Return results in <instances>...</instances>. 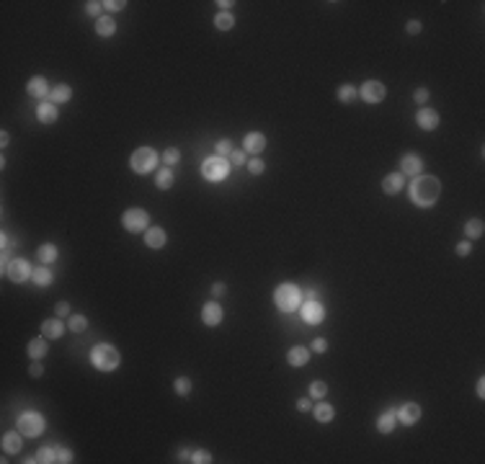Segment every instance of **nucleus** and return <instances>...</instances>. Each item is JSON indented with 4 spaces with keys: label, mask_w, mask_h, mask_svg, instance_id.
I'll return each mask as SVG.
<instances>
[{
    "label": "nucleus",
    "mask_w": 485,
    "mask_h": 464,
    "mask_svg": "<svg viewBox=\"0 0 485 464\" xmlns=\"http://www.w3.org/2000/svg\"><path fill=\"white\" fill-rule=\"evenodd\" d=\"M441 194V183L434 176H418L411 186V199L418 207H434Z\"/></svg>",
    "instance_id": "f257e3e1"
},
{
    "label": "nucleus",
    "mask_w": 485,
    "mask_h": 464,
    "mask_svg": "<svg viewBox=\"0 0 485 464\" xmlns=\"http://www.w3.org/2000/svg\"><path fill=\"white\" fill-rule=\"evenodd\" d=\"M91 364L98 369V371H114L119 364H122V356L114 345L108 343H101V345H93L91 351Z\"/></svg>",
    "instance_id": "f03ea898"
},
{
    "label": "nucleus",
    "mask_w": 485,
    "mask_h": 464,
    "mask_svg": "<svg viewBox=\"0 0 485 464\" xmlns=\"http://www.w3.org/2000/svg\"><path fill=\"white\" fill-rule=\"evenodd\" d=\"M300 299H302V294H300V289H297L294 284H279L276 292H274V302H276V307H279L281 312L297 310Z\"/></svg>",
    "instance_id": "7ed1b4c3"
},
{
    "label": "nucleus",
    "mask_w": 485,
    "mask_h": 464,
    "mask_svg": "<svg viewBox=\"0 0 485 464\" xmlns=\"http://www.w3.org/2000/svg\"><path fill=\"white\" fill-rule=\"evenodd\" d=\"M129 165H132V170H134V173L145 176V173L155 170V165H158V155H155V150H150V147H139V150H134V152H132Z\"/></svg>",
    "instance_id": "20e7f679"
},
{
    "label": "nucleus",
    "mask_w": 485,
    "mask_h": 464,
    "mask_svg": "<svg viewBox=\"0 0 485 464\" xmlns=\"http://www.w3.org/2000/svg\"><path fill=\"white\" fill-rule=\"evenodd\" d=\"M202 173H204V178H207V181H225V178H227V173H230V160H227V158H219V155L207 158V160L202 163Z\"/></svg>",
    "instance_id": "39448f33"
},
{
    "label": "nucleus",
    "mask_w": 485,
    "mask_h": 464,
    "mask_svg": "<svg viewBox=\"0 0 485 464\" xmlns=\"http://www.w3.org/2000/svg\"><path fill=\"white\" fill-rule=\"evenodd\" d=\"M122 224L127 232H145L150 227V214L145 209H127L122 214Z\"/></svg>",
    "instance_id": "423d86ee"
},
{
    "label": "nucleus",
    "mask_w": 485,
    "mask_h": 464,
    "mask_svg": "<svg viewBox=\"0 0 485 464\" xmlns=\"http://www.w3.org/2000/svg\"><path fill=\"white\" fill-rule=\"evenodd\" d=\"M3 271H6V276L11 279V281H26L28 276H34V271H31V266H28V260H23V258H13V260H8V266H3Z\"/></svg>",
    "instance_id": "0eeeda50"
},
{
    "label": "nucleus",
    "mask_w": 485,
    "mask_h": 464,
    "mask_svg": "<svg viewBox=\"0 0 485 464\" xmlns=\"http://www.w3.org/2000/svg\"><path fill=\"white\" fill-rule=\"evenodd\" d=\"M18 431L23 433V436H39V433L44 431V418L39 413H23L18 418Z\"/></svg>",
    "instance_id": "6e6552de"
},
{
    "label": "nucleus",
    "mask_w": 485,
    "mask_h": 464,
    "mask_svg": "<svg viewBox=\"0 0 485 464\" xmlns=\"http://www.w3.org/2000/svg\"><path fill=\"white\" fill-rule=\"evenodd\" d=\"M385 93H387V88H385L380 80H366V83L361 85V91H359V96H361L366 103H380V101L385 98Z\"/></svg>",
    "instance_id": "1a4fd4ad"
},
{
    "label": "nucleus",
    "mask_w": 485,
    "mask_h": 464,
    "mask_svg": "<svg viewBox=\"0 0 485 464\" xmlns=\"http://www.w3.org/2000/svg\"><path fill=\"white\" fill-rule=\"evenodd\" d=\"M395 418L400 423H405V426H416L418 418H421V408L416 402H405V405H400V408L395 410Z\"/></svg>",
    "instance_id": "9d476101"
},
{
    "label": "nucleus",
    "mask_w": 485,
    "mask_h": 464,
    "mask_svg": "<svg viewBox=\"0 0 485 464\" xmlns=\"http://www.w3.org/2000/svg\"><path fill=\"white\" fill-rule=\"evenodd\" d=\"M323 317H325V310H323V304H320V302H315V299H310V302L302 307V320H305V323H310V325L323 323Z\"/></svg>",
    "instance_id": "9b49d317"
},
{
    "label": "nucleus",
    "mask_w": 485,
    "mask_h": 464,
    "mask_svg": "<svg viewBox=\"0 0 485 464\" xmlns=\"http://www.w3.org/2000/svg\"><path fill=\"white\" fill-rule=\"evenodd\" d=\"M416 124H418L421 129H426V132H431V129L439 127V113H436L434 108H418V113H416Z\"/></svg>",
    "instance_id": "f8f14e48"
},
{
    "label": "nucleus",
    "mask_w": 485,
    "mask_h": 464,
    "mask_svg": "<svg viewBox=\"0 0 485 464\" xmlns=\"http://www.w3.org/2000/svg\"><path fill=\"white\" fill-rule=\"evenodd\" d=\"M222 317H225V312H222V307L217 304V302H207L204 307H202V320L207 323V325H219L222 323Z\"/></svg>",
    "instance_id": "ddd939ff"
},
{
    "label": "nucleus",
    "mask_w": 485,
    "mask_h": 464,
    "mask_svg": "<svg viewBox=\"0 0 485 464\" xmlns=\"http://www.w3.org/2000/svg\"><path fill=\"white\" fill-rule=\"evenodd\" d=\"M421 170H423V160L418 155H405L400 160V173L403 176H418Z\"/></svg>",
    "instance_id": "4468645a"
},
{
    "label": "nucleus",
    "mask_w": 485,
    "mask_h": 464,
    "mask_svg": "<svg viewBox=\"0 0 485 464\" xmlns=\"http://www.w3.org/2000/svg\"><path fill=\"white\" fill-rule=\"evenodd\" d=\"M403 186H405V176H403V173H390V176H385V181H382L385 194H400Z\"/></svg>",
    "instance_id": "2eb2a0df"
},
{
    "label": "nucleus",
    "mask_w": 485,
    "mask_h": 464,
    "mask_svg": "<svg viewBox=\"0 0 485 464\" xmlns=\"http://www.w3.org/2000/svg\"><path fill=\"white\" fill-rule=\"evenodd\" d=\"M245 152H250V155H258L264 147H266V137L264 134H258V132H250V134H245Z\"/></svg>",
    "instance_id": "dca6fc26"
},
{
    "label": "nucleus",
    "mask_w": 485,
    "mask_h": 464,
    "mask_svg": "<svg viewBox=\"0 0 485 464\" xmlns=\"http://www.w3.org/2000/svg\"><path fill=\"white\" fill-rule=\"evenodd\" d=\"M26 91H28V96H34V98H44V96L52 93L44 78H31V80L26 83Z\"/></svg>",
    "instance_id": "f3484780"
},
{
    "label": "nucleus",
    "mask_w": 485,
    "mask_h": 464,
    "mask_svg": "<svg viewBox=\"0 0 485 464\" xmlns=\"http://www.w3.org/2000/svg\"><path fill=\"white\" fill-rule=\"evenodd\" d=\"M165 229H160V227H147L145 229V243H147V248H163L165 245Z\"/></svg>",
    "instance_id": "a211bd4d"
},
{
    "label": "nucleus",
    "mask_w": 485,
    "mask_h": 464,
    "mask_svg": "<svg viewBox=\"0 0 485 464\" xmlns=\"http://www.w3.org/2000/svg\"><path fill=\"white\" fill-rule=\"evenodd\" d=\"M62 333H65V325L60 323V317L42 323V335H44V338H60Z\"/></svg>",
    "instance_id": "6ab92c4d"
},
{
    "label": "nucleus",
    "mask_w": 485,
    "mask_h": 464,
    "mask_svg": "<svg viewBox=\"0 0 485 464\" xmlns=\"http://www.w3.org/2000/svg\"><path fill=\"white\" fill-rule=\"evenodd\" d=\"M21 436H23V433L18 431H11V433H6V436H3V449L8 451V454H18L21 451V446H23V441H21Z\"/></svg>",
    "instance_id": "aec40b11"
},
{
    "label": "nucleus",
    "mask_w": 485,
    "mask_h": 464,
    "mask_svg": "<svg viewBox=\"0 0 485 464\" xmlns=\"http://www.w3.org/2000/svg\"><path fill=\"white\" fill-rule=\"evenodd\" d=\"M287 361H289L292 366H305V364L310 361V351H307V348H302V345H294L292 351H289V356H287Z\"/></svg>",
    "instance_id": "412c9836"
},
{
    "label": "nucleus",
    "mask_w": 485,
    "mask_h": 464,
    "mask_svg": "<svg viewBox=\"0 0 485 464\" xmlns=\"http://www.w3.org/2000/svg\"><path fill=\"white\" fill-rule=\"evenodd\" d=\"M36 116H39L42 124H52V122H57V106L54 103H42L36 108Z\"/></svg>",
    "instance_id": "4be33fe9"
},
{
    "label": "nucleus",
    "mask_w": 485,
    "mask_h": 464,
    "mask_svg": "<svg viewBox=\"0 0 485 464\" xmlns=\"http://www.w3.org/2000/svg\"><path fill=\"white\" fill-rule=\"evenodd\" d=\"M312 413H315V420H318V423H330V420H333V405L318 402L315 408H312Z\"/></svg>",
    "instance_id": "5701e85b"
},
{
    "label": "nucleus",
    "mask_w": 485,
    "mask_h": 464,
    "mask_svg": "<svg viewBox=\"0 0 485 464\" xmlns=\"http://www.w3.org/2000/svg\"><path fill=\"white\" fill-rule=\"evenodd\" d=\"M114 31H117V23H114V18L101 16L98 23H96V34H98V36H114Z\"/></svg>",
    "instance_id": "b1692460"
},
{
    "label": "nucleus",
    "mask_w": 485,
    "mask_h": 464,
    "mask_svg": "<svg viewBox=\"0 0 485 464\" xmlns=\"http://www.w3.org/2000/svg\"><path fill=\"white\" fill-rule=\"evenodd\" d=\"M70 96H72V91H70V85H65V83H60L57 88L49 93V98H52V103L57 106V103H65V101H70Z\"/></svg>",
    "instance_id": "393cba45"
},
{
    "label": "nucleus",
    "mask_w": 485,
    "mask_h": 464,
    "mask_svg": "<svg viewBox=\"0 0 485 464\" xmlns=\"http://www.w3.org/2000/svg\"><path fill=\"white\" fill-rule=\"evenodd\" d=\"M395 413L392 410H387V413H382L380 418H377V431L380 433H392V428H395Z\"/></svg>",
    "instance_id": "a878e982"
},
{
    "label": "nucleus",
    "mask_w": 485,
    "mask_h": 464,
    "mask_svg": "<svg viewBox=\"0 0 485 464\" xmlns=\"http://www.w3.org/2000/svg\"><path fill=\"white\" fill-rule=\"evenodd\" d=\"M44 354H47V340L44 338H34L31 343H28V356H31L34 361H39Z\"/></svg>",
    "instance_id": "bb28decb"
},
{
    "label": "nucleus",
    "mask_w": 485,
    "mask_h": 464,
    "mask_svg": "<svg viewBox=\"0 0 485 464\" xmlns=\"http://www.w3.org/2000/svg\"><path fill=\"white\" fill-rule=\"evenodd\" d=\"M155 186H158V188H163V191L173 186V170H168V168L158 170V176H155Z\"/></svg>",
    "instance_id": "cd10ccee"
},
{
    "label": "nucleus",
    "mask_w": 485,
    "mask_h": 464,
    "mask_svg": "<svg viewBox=\"0 0 485 464\" xmlns=\"http://www.w3.org/2000/svg\"><path fill=\"white\" fill-rule=\"evenodd\" d=\"M36 255H39L42 263H52V260H57V248H54L52 243H44V245L36 250Z\"/></svg>",
    "instance_id": "c85d7f7f"
},
{
    "label": "nucleus",
    "mask_w": 485,
    "mask_h": 464,
    "mask_svg": "<svg viewBox=\"0 0 485 464\" xmlns=\"http://www.w3.org/2000/svg\"><path fill=\"white\" fill-rule=\"evenodd\" d=\"M356 96H359V91L354 88V85H341V88H338V101L341 103H351V101H356Z\"/></svg>",
    "instance_id": "c756f323"
},
{
    "label": "nucleus",
    "mask_w": 485,
    "mask_h": 464,
    "mask_svg": "<svg viewBox=\"0 0 485 464\" xmlns=\"http://www.w3.org/2000/svg\"><path fill=\"white\" fill-rule=\"evenodd\" d=\"M28 461H42V464L57 461V449H49V446H44V449H39V451H36V456H34V459H28Z\"/></svg>",
    "instance_id": "7c9ffc66"
},
{
    "label": "nucleus",
    "mask_w": 485,
    "mask_h": 464,
    "mask_svg": "<svg viewBox=\"0 0 485 464\" xmlns=\"http://www.w3.org/2000/svg\"><path fill=\"white\" fill-rule=\"evenodd\" d=\"M233 23H235V18H233L230 13H227V11H222V13L214 18V26L219 28V31H230V28H233Z\"/></svg>",
    "instance_id": "2f4dec72"
},
{
    "label": "nucleus",
    "mask_w": 485,
    "mask_h": 464,
    "mask_svg": "<svg viewBox=\"0 0 485 464\" xmlns=\"http://www.w3.org/2000/svg\"><path fill=\"white\" fill-rule=\"evenodd\" d=\"M482 229H485L482 219H470V222L465 224V232H467V238H480V235H482Z\"/></svg>",
    "instance_id": "473e14b6"
},
{
    "label": "nucleus",
    "mask_w": 485,
    "mask_h": 464,
    "mask_svg": "<svg viewBox=\"0 0 485 464\" xmlns=\"http://www.w3.org/2000/svg\"><path fill=\"white\" fill-rule=\"evenodd\" d=\"M34 281H36V286H49L52 284V271L49 268H36L34 271Z\"/></svg>",
    "instance_id": "72a5a7b5"
},
{
    "label": "nucleus",
    "mask_w": 485,
    "mask_h": 464,
    "mask_svg": "<svg viewBox=\"0 0 485 464\" xmlns=\"http://www.w3.org/2000/svg\"><path fill=\"white\" fill-rule=\"evenodd\" d=\"M85 328H88L85 315H72V317H70V330H72V333H83Z\"/></svg>",
    "instance_id": "f704fd0d"
},
{
    "label": "nucleus",
    "mask_w": 485,
    "mask_h": 464,
    "mask_svg": "<svg viewBox=\"0 0 485 464\" xmlns=\"http://www.w3.org/2000/svg\"><path fill=\"white\" fill-rule=\"evenodd\" d=\"M173 387H176V392H178L181 397H186V395L191 392V379H189V376H178Z\"/></svg>",
    "instance_id": "c9c22d12"
},
{
    "label": "nucleus",
    "mask_w": 485,
    "mask_h": 464,
    "mask_svg": "<svg viewBox=\"0 0 485 464\" xmlns=\"http://www.w3.org/2000/svg\"><path fill=\"white\" fill-rule=\"evenodd\" d=\"M178 160H181V152H178L176 147H168V150L163 152V163H165V165H176Z\"/></svg>",
    "instance_id": "e433bc0d"
},
{
    "label": "nucleus",
    "mask_w": 485,
    "mask_h": 464,
    "mask_svg": "<svg viewBox=\"0 0 485 464\" xmlns=\"http://www.w3.org/2000/svg\"><path fill=\"white\" fill-rule=\"evenodd\" d=\"M214 150H217L219 158H227V155L233 152V144H230V139H219V142L214 144Z\"/></svg>",
    "instance_id": "4c0bfd02"
},
{
    "label": "nucleus",
    "mask_w": 485,
    "mask_h": 464,
    "mask_svg": "<svg viewBox=\"0 0 485 464\" xmlns=\"http://www.w3.org/2000/svg\"><path fill=\"white\" fill-rule=\"evenodd\" d=\"M325 392H328L325 382H312L310 384V397H325Z\"/></svg>",
    "instance_id": "58836bf2"
},
{
    "label": "nucleus",
    "mask_w": 485,
    "mask_h": 464,
    "mask_svg": "<svg viewBox=\"0 0 485 464\" xmlns=\"http://www.w3.org/2000/svg\"><path fill=\"white\" fill-rule=\"evenodd\" d=\"M248 170L253 173V176H261V173L266 170V165H264L261 158H253V160H248Z\"/></svg>",
    "instance_id": "ea45409f"
},
{
    "label": "nucleus",
    "mask_w": 485,
    "mask_h": 464,
    "mask_svg": "<svg viewBox=\"0 0 485 464\" xmlns=\"http://www.w3.org/2000/svg\"><path fill=\"white\" fill-rule=\"evenodd\" d=\"M191 461H196V464H209V461H212V454L199 449V451H194V454H191Z\"/></svg>",
    "instance_id": "a19ab883"
},
{
    "label": "nucleus",
    "mask_w": 485,
    "mask_h": 464,
    "mask_svg": "<svg viewBox=\"0 0 485 464\" xmlns=\"http://www.w3.org/2000/svg\"><path fill=\"white\" fill-rule=\"evenodd\" d=\"M245 163V152L243 150H233L230 152V165H243Z\"/></svg>",
    "instance_id": "79ce46f5"
},
{
    "label": "nucleus",
    "mask_w": 485,
    "mask_h": 464,
    "mask_svg": "<svg viewBox=\"0 0 485 464\" xmlns=\"http://www.w3.org/2000/svg\"><path fill=\"white\" fill-rule=\"evenodd\" d=\"M103 6H106V8L111 11V13H117V11H122V8H124L127 3H124V0H106Z\"/></svg>",
    "instance_id": "37998d69"
},
{
    "label": "nucleus",
    "mask_w": 485,
    "mask_h": 464,
    "mask_svg": "<svg viewBox=\"0 0 485 464\" xmlns=\"http://www.w3.org/2000/svg\"><path fill=\"white\" fill-rule=\"evenodd\" d=\"M101 6H103V3L91 0V3H85V13H88V16H98V13H101Z\"/></svg>",
    "instance_id": "c03bdc74"
},
{
    "label": "nucleus",
    "mask_w": 485,
    "mask_h": 464,
    "mask_svg": "<svg viewBox=\"0 0 485 464\" xmlns=\"http://www.w3.org/2000/svg\"><path fill=\"white\" fill-rule=\"evenodd\" d=\"M57 461H62V464L72 461V451L70 449H57Z\"/></svg>",
    "instance_id": "a18cd8bd"
},
{
    "label": "nucleus",
    "mask_w": 485,
    "mask_h": 464,
    "mask_svg": "<svg viewBox=\"0 0 485 464\" xmlns=\"http://www.w3.org/2000/svg\"><path fill=\"white\" fill-rule=\"evenodd\" d=\"M413 98H416V103H426V101H429V88H418Z\"/></svg>",
    "instance_id": "49530a36"
},
{
    "label": "nucleus",
    "mask_w": 485,
    "mask_h": 464,
    "mask_svg": "<svg viewBox=\"0 0 485 464\" xmlns=\"http://www.w3.org/2000/svg\"><path fill=\"white\" fill-rule=\"evenodd\" d=\"M325 348H328V343H325L323 338H315V340H312V351H315V354H323Z\"/></svg>",
    "instance_id": "de8ad7c7"
},
{
    "label": "nucleus",
    "mask_w": 485,
    "mask_h": 464,
    "mask_svg": "<svg viewBox=\"0 0 485 464\" xmlns=\"http://www.w3.org/2000/svg\"><path fill=\"white\" fill-rule=\"evenodd\" d=\"M28 374H31V376H42V374H44V366H42L39 361H34L31 369H28Z\"/></svg>",
    "instance_id": "09e8293b"
},
{
    "label": "nucleus",
    "mask_w": 485,
    "mask_h": 464,
    "mask_svg": "<svg viewBox=\"0 0 485 464\" xmlns=\"http://www.w3.org/2000/svg\"><path fill=\"white\" fill-rule=\"evenodd\" d=\"M470 253H472V248H470V243H467V240L457 245V255H470Z\"/></svg>",
    "instance_id": "8fccbe9b"
},
{
    "label": "nucleus",
    "mask_w": 485,
    "mask_h": 464,
    "mask_svg": "<svg viewBox=\"0 0 485 464\" xmlns=\"http://www.w3.org/2000/svg\"><path fill=\"white\" fill-rule=\"evenodd\" d=\"M405 31H408V34H418V31H421V23H418V21H408Z\"/></svg>",
    "instance_id": "3c124183"
},
{
    "label": "nucleus",
    "mask_w": 485,
    "mask_h": 464,
    "mask_svg": "<svg viewBox=\"0 0 485 464\" xmlns=\"http://www.w3.org/2000/svg\"><path fill=\"white\" fill-rule=\"evenodd\" d=\"M312 408V405H310V400L307 397H302V400H297V410H302V413H307Z\"/></svg>",
    "instance_id": "603ef678"
},
{
    "label": "nucleus",
    "mask_w": 485,
    "mask_h": 464,
    "mask_svg": "<svg viewBox=\"0 0 485 464\" xmlns=\"http://www.w3.org/2000/svg\"><path fill=\"white\" fill-rule=\"evenodd\" d=\"M222 294H225V284H214V286H212V297L219 299Z\"/></svg>",
    "instance_id": "864d4df0"
},
{
    "label": "nucleus",
    "mask_w": 485,
    "mask_h": 464,
    "mask_svg": "<svg viewBox=\"0 0 485 464\" xmlns=\"http://www.w3.org/2000/svg\"><path fill=\"white\" fill-rule=\"evenodd\" d=\"M54 312H57V317H60V315H67V312H70V304H67V302H60V304L54 307Z\"/></svg>",
    "instance_id": "5fc2aeb1"
},
{
    "label": "nucleus",
    "mask_w": 485,
    "mask_h": 464,
    "mask_svg": "<svg viewBox=\"0 0 485 464\" xmlns=\"http://www.w3.org/2000/svg\"><path fill=\"white\" fill-rule=\"evenodd\" d=\"M8 142H11V137H8V132H3V134H0V144H3V147H6Z\"/></svg>",
    "instance_id": "6e6d98bb"
},
{
    "label": "nucleus",
    "mask_w": 485,
    "mask_h": 464,
    "mask_svg": "<svg viewBox=\"0 0 485 464\" xmlns=\"http://www.w3.org/2000/svg\"><path fill=\"white\" fill-rule=\"evenodd\" d=\"M482 395H485V382L480 379V382H477V397H482Z\"/></svg>",
    "instance_id": "4d7b16f0"
},
{
    "label": "nucleus",
    "mask_w": 485,
    "mask_h": 464,
    "mask_svg": "<svg viewBox=\"0 0 485 464\" xmlns=\"http://www.w3.org/2000/svg\"><path fill=\"white\" fill-rule=\"evenodd\" d=\"M217 6H219L222 11H227V8H230V6H233V3H230V0H219V3H217Z\"/></svg>",
    "instance_id": "13d9d810"
}]
</instances>
